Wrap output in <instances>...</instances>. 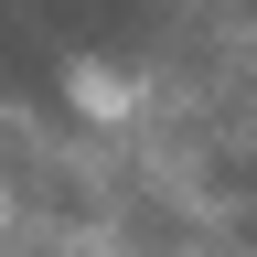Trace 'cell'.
Masks as SVG:
<instances>
[{
  "label": "cell",
  "instance_id": "cell-1",
  "mask_svg": "<svg viewBox=\"0 0 257 257\" xmlns=\"http://www.w3.org/2000/svg\"><path fill=\"white\" fill-rule=\"evenodd\" d=\"M64 96H75L86 118H128V107H140V86L107 75V64H64Z\"/></svg>",
  "mask_w": 257,
  "mask_h": 257
}]
</instances>
